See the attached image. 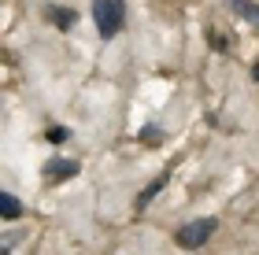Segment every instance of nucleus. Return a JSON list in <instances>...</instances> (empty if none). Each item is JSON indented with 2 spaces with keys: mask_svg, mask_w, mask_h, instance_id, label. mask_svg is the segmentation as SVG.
<instances>
[{
  "mask_svg": "<svg viewBox=\"0 0 259 255\" xmlns=\"http://www.w3.org/2000/svg\"><path fill=\"white\" fill-rule=\"evenodd\" d=\"M215 229H219V218H196V222H189V226H182L178 229V248H185V251H196V248H204L211 237H215Z\"/></svg>",
  "mask_w": 259,
  "mask_h": 255,
  "instance_id": "obj_2",
  "label": "nucleus"
},
{
  "mask_svg": "<svg viewBox=\"0 0 259 255\" xmlns=\"http://www.w3.org/2000/svg\"><path fill=\"white\" fill-rule=\"evenodd\" d=\"M230 8L237 11V15L244 22H252V26H259V4H248V0H230Z\"/></svg>",
  "mask_w": 259,
  "mask_h": 255,
  "instance_id": "obj_7",
  "label": "nucleus"
},
{
  "mask_svg": "<svg viewBox=\"0 0 259 255\" xmlns=\"http://www.w3.org/2000/svg\"><path fill=\"white\" fill-rule=\"evenodd\" d=\"M0 215H4V222H15V218L22 215V203L11 192H0Z\"/></svg>",
  "mask_w": 259,
  "mask_h": 255,
  "instance_id": "obj_6",
  "label": "nucleus"
},
{
  "mask_svg": "<svg viewBox=\"0 0 259 255\" xmlns=\"http://www.w3.org/2000/svg\"><path fill=\"white\" fill-rule=\"evenodd\" d=\"M49 19L56 22V26H60V30H70V26H74V22H78V11H70V8H49Z\"/></svg>",
  "mask_w": 259,
  "mask_h": 255,
  "instance_id": "obj_5",
  "label": "nucleus"
},
{
  "mask_svg": "<svg viewBox=\"0 0 259 255\" xmlns=\"http://www.w3.org/2000/svg\"><path fill=\"white\" fill-rule=\"evenodd\" d=\"M45 174H49V181H67V178L78 174V159H49Z\"/></svg>",
  "mask_w": 259,
  "mask_h": 255,
  "instance_id": "obj_3",
  "label": "nucleus"
},
{
  "mask_svg": "<svg viewBox=\"0 0 259 255\" xmlns=\"http://www.w3.org/2000/svg\"><path fill=\"white\" fill-rule=\"evenodd\" d=\"M167 181H170V170H163L159 178L148 185V189H141V196H137V211H145V207H148L152 200H156V196H159L163 189H167Z\"/></svg>",
  "mask_w": 259,
  "mask_h": 255,
  "instance_id": "obj_4",
  "label": "nucleus"
},
{
  "mask_svg": "<svg viewBox=\"0 0 259 255\" xmlns=\"http://www.w3.org/2000/svg\"><path fill=\"white\" fill-rule=\"evenodd\" d=\"M93 19L104 41H111L122 30V0H93Z\"/></svg>",
  "mask_w": 259,
  "mask_h": 255,
  "instance_id": "obj_1",
  "label": "nucleus"
},
{
  "mask_svg": "<svg viewBox=\"0 0 259 255\" xmlns=\"http://www.w3.org/2000/svg\"><path fill=\"white\" fill-rule=\"evenodd\" d=\"M159 130H156V126H148V130H141V141H145V144H159Z\"/></svg>",
  "mask_w": 259,
  "mask_h": 255,
  "instance_id": "obj_9",
  "label": "nucleus"
},
{
  "mask_svg": "<svg viewBox=\"0 0 259 255\" xmlns=\"http://www.w3.org/2000/svg\"><path fill=\"white\" fill-rule=\"evenodd\" d=\"M67 137H70V130H67V126H56V130H49V141H52V144H63Z\"/></svg>",
  "mask_w": 259,
  "mask_h": 255,
  "instance_id": "obj_8",
  "label": "nucleus"
}]
</instances>
